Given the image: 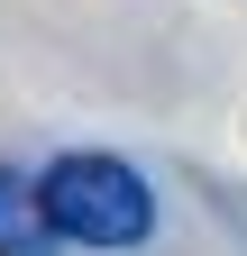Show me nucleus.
Listing matches in <instances>:
<instances>
[{"label":"nucleus","mask_w":247,"mask_h":256,"mask_svg":"<svg viewBox=\"0 0 247 256\" xmlns=\"http://www.w3.org/2000/svg\"><path fill=\"white\" fill-rule=\"evenodd\" d=\"M37 210L74 247H138L156 229V192H146L138 165H119V156H55L37 174Z\"/></svg>","instance_id":"1"},{"label":"nucleus","mask_w":247,"mask_h":256,"mask_svg":"<svg viewBox=\"0 0 247 256\" xmlns=\"http://www.w3.org/2000/svg\"><path fill=\"white\" fill-rule=\"evenodd\" d=\"M55 229H46V210H37V183L0 165V256H46Z\"/></svg>","instance_id":"2"}]
</instances>
